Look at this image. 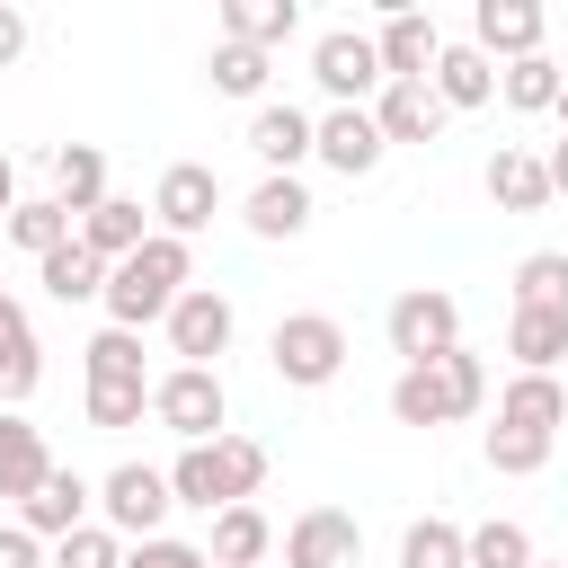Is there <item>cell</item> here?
Returning <instances> with one entry per match:
<instances>
[{"instance_id": "cell-12", "label": "cell", "mask_w": 568, "mask_h": 568, "mask_svg": "<svg viewBox=\"0 0 568 568\" xmlns=\"http://www.w3.org/2000/svg\"><path fill=\"white\" fill-rule=\"evenodd\" d=\"M355 550H364V532H355V515H337V506H311V515H293V532H284V568H355Z\"/></svg>"}, {"instance_id": "cell-3", "label": "cell", "mask_w": 568, "mask_h": 568, "mask_svg": "<svg viewBox=\"0 0 568 568\" xmlns=\"http://www.w3.org/2000/svg\"><path fill=\"white\" fill-rule=\"evenodd\" d=\"M266 355H275V373H284L293 390H320V382H337V364H346V328H337L328 311H293V320H275Z\"/></svg>"}, {"instance_id": "cell-47", "label": "cell", "mask_w": 568, "mask_h": 568, "mask_svg": "<svg viewBox=\"0 0 568 568\" xmlns=\"http://www.w3.org/2000/svg\"><path fill=\"white\" fill-rule=\"evenodd\" d=\"M532 568H559V559H532Z\"/></svg>"}, {"instance_id": "cell-18", "label": "cell", "mask_w": 568, "mask_h": 568, "mask_svg": "<svg viewBox=\"0 0 568 568\" xmlns=\"http://www.w3.org/2000/svg\"><path fill=\"white\" fill-rule=\"evenodd\" d=\"M248 151L266 160V178H293V160H311V115L266 98V106L248 115Z\"/></svg>"}, {"instance_id": "cell-40", "label": "cell", "mask_w": 568, "mask_h": 568, "mask_svg": "<svg viewBox=\"0 0 568 568\" xmlns=\"http://www.w3.org/2000/svg\"><path fill=\"white\" fill-rule=\"evenodd\" d=\"M142 408H151V382H115V390L89 382V426H142Z\"/></svg>"}, {"instance_id": "cell-37", "label": "cell", "mask_w": 568, "mask_h": 568, "mask_svg": "<svg viewBox=\"0 0 568 568\" xmlns=\"http://www.w3.org/2000/svg\"><path fill=\"white\" fill-rule=\"evenodd\" d=\"M44 568H124V550H115V532L106 524H80V532H62L53 541V559Z\"/></svg>"}, {"instance_id": "cell-8", "label": "cell", "mask_w": 568, "mask_h": 568, "mask_svg": "<svg viewBox=\"0 0 568 568\" xmlns=\"http://www.w3.org/2000/svg\"><path fill=\"white\" fill-rule=\"evenodd\" d=\"M213 204H222V178H213L204 160H178V169H160V186H151V222H160L169 240H195V231L213 222Z\"/></svg>"}, {"instance_id": "cell-41", "label": "cell", "mask_w": 568, "mask_h": 568, "mask_svg": "<svg viewBox=\"0 0 568 568\" xmlns=\"http://www.w3.org/2000/svg\"><path fill=\"white\" fill-rule=\"evenodd\" d=\"M124 568H213L195 541H169V532H151V541H133V559Z\"/></svg>"}, {"instance_id": "cell-30", "label": "cell", "mask_w": 568, "mask_h": 568, "mask_svg": "<svg viewBox=\"0 0 568 568\" xmlns=\"http://www.w3.org/2000/svg\"><path fill=\"white\" fill-rule=\"evenodd\" d=\"M0 231H9V240H18L27 257H53V248H62V240H71L80 222H71V213H62L53 195H36V204H9V222H0Z\"/></svg>"}, {"instance_id": "cell-22", "label": "cell", "mask_w": 568, "mask_h": 568, "mask_svg": "<svg viewBox=\"0 0 568 568\" xmlns=\"http://www.w3.org/2000/svg\"><path fill=\"white\" fill-rule=\"evenodd\" d=\"M426 80H435V98H444V106H488V98H497V62H488L479 44H444Z\"/></svg>"}, {"instance_id": "cell-2", "label": "cell", "mask_w": 568, "mask_h": 568, "mask_svg": "<svg viewBox=\"0 0 568 568\" xmlns=\"http://www.w3.org/2000/svg\"><path fill=\"white\" fill-rule=\"evenodd\" d=\"M257 479H266V444H248V435H213V444H186L169 462V497L178 506H204V515L248 506Z\"/></svg>"}, {"instance_id": "cell-38", "label": "cell", "mask_w": 568, "mask_h": 568, "mask_svg": "<svg viewBox=\"0 0 568 568\" xmlns=\"http://www.w3.org/2000/svg\"><path fill=\"white\" fill-rule=\"evenodd\" d=\"M213 89H222V98H257V89H266V53H248V44H213Z\"/></svg>"}, {"instance_id": "cell-7", "label": "cell", "mask_w": 568, "mask_h": 568, "mask_svg": "<svg viewBox=\"0 0 568 568\" xmlns=\"http://www.w3.org/2000/svg\"><path fill=\"white\" fill-rule=\"evenodd\" d=\"M311 80H320L337 106H364V98L382 89V53H373V36H355V27H328V36L311 44Z\"/></svg>"}, {"instance_id": "cell-35", "label": "cell", "mask_w": 568, "mask_h": 568, "mask_svg": "<svg viewBox=\"0 0 568 568\" xmlns=\"http://www.w3.org/2000/svg\"><path fill=\"white\" fill-rule=\"evenodd\" d=\"M550 444H559V435H532V426H488V470L532 479V470L550 462Z\"/></svg>"}, {"instance_id": "cell-29", "label": "cell", "mask_w": 568, "mask_h": 568, "mask_svg": "<svg viewBox=\"0 0 568 568\" xmlns=\"http://www.w3.org/2000/svg\"><path fill=\"white\" fill-rule=\"evenodd\" d=\"M390 417H399V426H444V417H453L444 373H435V364H408V373L390 382Z\"/></svg>"}, {"instance_id": "cell-15", "label": "cell", "mask_w": 568, "mask_h": 568, "mask_svg": "<svg viewBox=\"0 0 568 568\" xmlns=\"http://www.w3.org/2000/svg\"><path fill=\"white\" fill-rule=\"evenodd\" d=\"M71 240H80V248H89L98 266H124V257H133V248L151 240V213H142L133 195H106L98 213H80V231H71Z\"/></svg>"}, {"instance_id": "cell-26", "label": "cell", "mask_w": 568, "mask_h": 568, "mask_svg": "<svg viewBox=\"0 0 568 568\" xmlns=\"http://www.w3.org/2000/svg\"><path fill=\"white\" fill-rule=\"evenodd\" d=\"M266 541H275V532H266V515H257V506H222V515H213L204 559H213V568H257V559H266Z\"/></svg>"}, {"instance_id": "cell-39", "label": "cell", "mask_w": 568, "mask_h": 568, "mask_svg": "<svg viewBox=\"0 0 568 568\" xmlns=\"http://www.w3.org/2000/svg\"><path fill=\"white\" fill-rule=\"evenodd\" d=\"M435 373H444V390H453V417H470V408L488 399V364H479L470 346H453V355H435Z\"/></svg>"}, {"instance_id": "cell-1", "label": "cell", "mask_w": 568, "mask_h": 568, "mask_svg": "<svg viewBox=\"0 0 568 568\" xmlns=\"http://www.w3.org/2000/svg\"><path fill=\"white\" fill-rule=\"evenodd\" d=\"M186 275H195V248L186 240H169V231H151L124 266H106V328H133L142 337V320H169V302L186 293Z\"/></svg>"}, {"instance_id": "cell-36", "label": "cell", "mask_w": 568, "mask_h": 568, "mask_svg": "<svg viewBox=\"0 0 568 568\" xmlns=\"http://www.w3.org/2000/svg\"><path fill=\"white\" fill-rule=\"evenodd\" d=\"M462 550H470V568H532V532L524 524H479V532H462Z\"/></svg>"}, {"instance_id": "cell-33", "label": "cell", "mask_w": 568, "mask_h": 568, "mask_svg": "<svg viewBox=\"0 0 568 568\" xmlns=\"http://www.w3.org/2000/svg\"><path fill=\"white\" fill-rule=\"evenodd\" d=\"M399 568H470V550H462V524H444V515L408 524V532H399Z\"/></svg>"}, {"instance_id": "cell-6", "label": "cell", "mask_w": 568, "mask_h": 568, "mask_svg": "<svg viewBox=\"0 0 568 568\" xmlns=\"http://www.w3.org/2000/svg\"><path fill=\"white\" fill-rule=\"evenodd\" d=\"M98 506H106V532H133V541H151L160 524H169V470H151V462H115L106 479H98Z\"/></svg>"}, {"instance_id": "cell-10", "label": "cell", "mask_w": 568, "mask_h": 568, "mask_svg": "<svg viewBox=\"0 0 568 568\" xmlns=\"http://www.w3.org/2000/svg\"><path fill=\"white\" fill-rule=\"evenodd\" d=\"M311 151L337 169V178H364V169H382V124H373V106H328L320 124H311Z\"/></svg>"}, {"instance_id": "cell-42", "label": "cell", "mask_w": 568, "mask_h": 568, "mask_svg": "<svg viewBox=\"0 0 568 568\" xmlns=\"http://www.w3.org/2000/svg\"><path fill=\"white\" fill-rule=\"evenodd\" d=\"M0 568H44V541L27 524H0Z\"/></svg>"}, {"instance_id": "cell-28", "label": "cell", "mask_w": 568, "mask_h": 568, "mask_svg": "<svg viewBox=\"0 0 568 568\" xmlns=\"http://www.w3.org/2000/svg\"><path fill=\"white\" fill-rule=\"evenodd\" d=\"M36 275H44V293H53V302H98V293H106V266H98L80 240H62L53 257H36Z\"/></svg>"}, {"instance_id": "cell-25", "label": "cell", "mask_w": 568, "mask_h": 568, "mask_svg": "<svg viewBox=\"0 0 568 568\" xmlns=\"http://www.w3.org/2000/svg\"><path fill=\"white\" fill-rule=\"evenodd\" d=\"M506 355H515L524 373H550V364L568 355V311H515V320H506Z\"/></svg>"}, {"instance_id": "cell-13", "label": "cell", "mask_w": 568, "mask_h": 568, "mask_svg": "<svg viewBox=\"0 0 568 568\" xmlns=\"http://www.w3.org/2000/svg\"><path fill=\"white\" fill-rule=\"evenodd\" d=\"M373 53H382V80H426V71H435V53H444V36H435V18H426V9H390V18H382V36H373Z\"/></svg>"}, {"instance_id": "cell-27", "label": "cell", "mask_w": 568, "mask_h": 568, "mask_svg": "<svg viewBox=\"0 0 568 568\" xmlns=\"http://www.w3.org/2000/svg\"><path fill=\"white\" fill-rule=\"evenodd\" d=\"M488 195H497L506 213H541V204H550V178H541L532 151H497V160H488Z\"/></svg>"}, {"instance_id": "cell-24", "label": "cell", "mask_w": 568, "mask_h": 568, "mask_svg": "<svg viewBox=\"0 0 568 568\" xmlns=\"http://www.w3.org/2000/svg\"><path fill=\"white\" fill-rule=\"evenodd\" d=\"M44 470H53V453H44V435L27 426V417H0V497H36L44 488Z\"/></svg>"}, {"instance_id": "cell-16", "label": "cell", "mask_w": 568, "mask_h": 568, "mask_svg": "<svg viewBox=\"0 0 568 568\" xmlns=\"http://www.w3.org/2000/svg\"><path fill=\"white\" fill-rule=\"evenodd\" d=\"M18 524H27L36 541H62V532H80V524H89V479L53 462V470H44V488L18 506Z\"/></svg>"}, {"instance_id": "cell-20", "label": "cell", "mask_w": 568, "mask_h": 568, "mask_svg": "<svg viewBox=\"0 0 568 568\" xmlns=\"http://www.w3.org/2000/svg\"><path fill=\"white\" fill-rule=\"evenodd\" d=\"M44 382V355H36V328H27V302L0 293V399L18 408L27 390Z\"/></svg>"}, {"instance_id": "cell-5", "label": "cell", "mask_w": 568, "mask_h": 568, "mask_svg": "<svg viewBox=\"0 0 568 568\" xmlns=\"http://www.w3.org/2000/svg\"><path fill=\"white\" fill-rule=\"evenodd\" d=\"M453 346H462V302H453V293L417 284V293H399V302H390V355L435 364V355H453Z\"/></svg>"}, {"instance_id": "cell-44", "label": "cell", "mask_w": 568, "mask_h": 568, "mask_svg": "<svg viewBox=\"0 0 568 568\" xmlns=\"http://www.w3.org/2000/svg\"><path fill=\"white\" fill-rule=\"evenodd\" d=\"M541 178H550V195H568V142H559V151L541 160Z\"/></svg>"}, {"instance_id": "cell-11", "label": "cell", "mask_w": 568, "mask_h": 568, "mask_svg": "<svg viewBox=\"0 0 568 568\" xmlns=\"http://www.w3.org/2000/svg\"><path fill=\"white\" fill-rule=\"evenodd\" d=\"M373 124H382V142H435V133L453 124V106L435 98V80H382Z\"/></svg>"}, {"instance_id": "cell-21", "label": "cell", "mask_w": 568, "mask_h": 568, "mask_svg": "<svg viewBox=\"0 0 568 568\" xmlns=\"http://www.w3.org/2000/svg\"><path fill=\"white\" fill-rule=\"evenodd\" d=\"M302 27L293 0H222V44H248V53H275L284 36Z\"/></svg>"}, {"instance_id": "cell-46", "label": "cell", "mask_w": 568, "mask_h": 568, "mask_svg": "<svg viewBox=\"0 0 568 568\" xmlns=\"http://www.w3.org/2000/svg\"><path fill=\"white\" fill-rule=\"evenodd\" d=\"M550 115H559V124H568V80H559V106H550Z\"/></svg>"}, {"instance_id": "cell-17", "label": "cell", "mask_w": 568, "mask_h": 568, "mask_svg": "<svg viewBox=\"0 0 568 568\" xmlns=\"http://www.w3.org/2000/svg\"><path fill=\"white\" fill-rule=\"evenodd\" d=\"M240 222H248L257 240H302V231H311V186H302V178H257L248 204H240Z\"/></svg>"}, {"instance_id": "cell-43", "label": "cell", "mask_w": 568, "mask_h": 568, "mask_svg": "<svg viewBox=\"0 0 568 568\" xmlns=\"http://www.w3.org/2000/svg\"><path fill=\"white\" fill-rule=\"evenodd\" d=\"M18 53H27V18H18V9H9V0H0V71H9V62H18Z\"/></svg>"}, {"instance_id": "cell-34", "label": "cell", "mask_w": 568, "mask_h": 568, "mask_svg": "<svg viewBox=\"0 0 568 568\" xmlns=\"http://www.w3.org/2000/svg\"><path fill=\"white\" fill-rule=\"evenodd\" d=\"M89 382H98V390L142 382V337H133V328H98V337H89Z\"/></svg>"}, {"instance_id": "cell-4", "label": "cell", "mask_w": 568, "mask_h": 568, "mask_svg": "<svg viewBox=\"0 0 568 568\" xmlns=\"http://www.w3.org/2000/svg\"><path fill=\"white\" fill-rule=\"evenodd\" d=\"M151 417H160L169 435H186V444H213V435H222V417H231V390H222V373L178 364V373H160V382H151Z\"/></svg>"}, {"instance_id": "cell-31", "label": "cell", "mask_w": 568, "mask_h": 568, "mask_svg": "<svg viewBox=\"0 0 568 568\" xmlns=\"http://www.w3.org/2000/svg\"><path fill=\"white\" fill-rule=\"evenodd\" d=\"M559 80H568V71H559L550 53H524V62H506V71H497V89H506V106H524V115H541V106H559Z\"/></svg>"}, {"instance_id": "cell-32", "label": "cell", "mask_w": 568, "mask_h": 568, "mask_svg": "<svg viewBox=\"0 0 568 568\" xmlns=\"http://www.w3.org/2000/svg\"><path fill=\"white\" fill-rule=\"evenodd\" d=\"M515 311H568V257L559 248H532L515 266Z\"/></svg>"}, {"instance_id": "cell-9", "label": "cell", "mask_w": 568, "mask_h": 568, "mask_svg": "<svg viewBox=\"0 0 568 568\" xmlns=\"http://www.w3.org/2000/svg\"><path fill=\"white\" fill-rule=\"evenodd\" d=\"M231 328H240V320H231V293H213V284H186V293L169 302V346H178L186 364H204V373H213V355L231 346Z\"/></svg>"}, {"instance_id": "cell-14", "label": "cell", "mask_w": 568, "mask_h": 568, "mask_svg": "<svg viewBox=\"0 0 568 568\" xmlns=\"http://www.w3.org/2000/svg\"><path fill=\"white\" fill-rule=\"evenodd\" d=\"M470 44H479L488 62H497V53L524 62V53H541V9H532V0H479V9H470Z\"/></svg>"}, {"instance_id": "cell-19", "label": "cell", "mask_w": 568, "mask_h": 568, "mask_svg": "<svg viewBox=\"0 0 568 568\" xmlns=\"http://www.w3.org/2000/svg\"><path fill=\"white\" fill-rule=\"evenodd\" d=\"M53 204H62L71 222L106 204V151H98V142H62V151H53Z\"/></svg>"}, {"instance_id": "cell-23", "label": "cell", "mask_w": 568, "mask_h": 568, "mask_svg": "<svg viewBox=\"0 0 568 568\" xmlns=\"http://www.w3.org/2000/svg\"><path fill=\"white\" fill-rule=\"evenodd\" d=\"M497 426H532V435H559L568 426V390L550 373H515L506 399H497Z\"/></svg>"}, {"instance_id": "cell-45", "label": "cell", "mask_w": 568, "mask_h": 568, "mask_svg": "<svg viewBox=\"0 0 568 568\" xmlns=\"http://www.w3.org/2000/svg\"><path fill=\"white\" fill-rule=\"evenodd\" d=\"M9 204H18V169H9V151H0V222H9Z\"/></svg>"}]
</instances>
